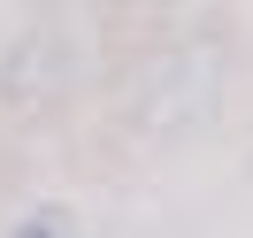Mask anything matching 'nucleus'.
Listing matches in <instances>:
<instances>
[{"label":"nucleus","mask_w":253,"mask_h":238,"mask_svg":"<svg viewBox=\"0 0 253 238\" xmlns=\"http://www.w3.org/2000/svg\"><path fill=\"white\" fill-rule=\"evenodd\" d=\"M207 62H192V54H176L169 69H161V93H169V108H161V100H146L138 108V123L146 131H184V123H207V108H215V100H207Z\"/></svg>","instance_id":"obj_2"},{"label":"nucleus","mask_w":253,"mask_h":238,"mask_svg":"<svg viewBox=\"0 0 253 238\" xmlns=\"http://www.w3.org/2000/svg\"><path fill=\"white\" fill-rule=\"evenodd\" d=\"M62 85H69V47H62L54 31L8 39V54H0V108L31 115V108H46Z\"/></svg>","instance_id":"obj_1"},{"label":"nucleus","mask_w":253,"mask_h":238,"mask_svg":"<svg viewBox=\"0 0 253 238\" xmlns=\"http://www.w3.org/2000/svg\"><path fill=\"white\" fill-rule=\"evenodd\" d=\"M77 231H84L77 207H62V200H39V207L16 215V238H77Z\"/></svg>","instance_id":"obj_3"}]
</instances>
